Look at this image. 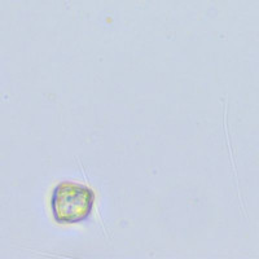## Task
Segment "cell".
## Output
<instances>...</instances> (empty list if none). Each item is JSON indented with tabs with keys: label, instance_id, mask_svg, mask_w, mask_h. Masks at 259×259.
I'll use <instances>...</instances> for the list:
<instances>
[{
	"label": "cell",
	"instance_id": "1",
	"mask_svg": "<svg viewBox=\"0 0 259 259\" xmlns=\"http://www.w3.org/2000/svg\"><path fill=\"white\" fill-rule=\"evenodd\" d=\"M96 202V193L82 183L64 180L52 191L51 210L57 224H79L91 217Z\"/></svg>",
	"mask_w": 259,
	"mask_h": 259
}]
</instances>
